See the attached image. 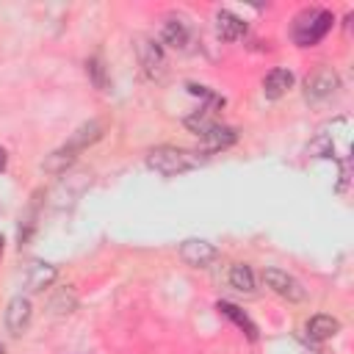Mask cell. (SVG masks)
<instances>
[{
  "mask_svg": "<svg viewBox=\"0 0 354 354\" xmlns=\"http://www.w3.org/2000/svg\"><path fill=\"white\" fill-rule=\"evenodd\" d=\"M0 354H3V348H0Z\"/></svg>",
  "mask_w": 354,
  "mask_h": 354,
  "instance_id": "16",
  "label": "cell"
},
{
  "mask_svg": "<svg viewBox=\"0 0 354 354\" xmlns=\"http://www.w3.org/2000/svg\"><path fill=\"white\" fill-rule=\"evenodd\" d=\"M28 321H30V301L28 299H14L11 304H8V310H6V326L14 332V335H19L25 326H28Z\"/></svg>",
  "mask_w": 354,
  "mask_h": 354,
  "instance_id": "6",
  "label": "cell"
},
{
  "mask_svg": "<svg viewBox=\"0 0 354 354\" xmlns=\"http://www.w3.org/2000/svg\"><path fill=\"white\" fill-rule=\"evenodd\" d=\"M266 282H268V288L274 290V293H279L282 299H290V301H301L304 299V288L290 277V274H285V271H279V268H266Z\"/></svg>",
  "mask_w": 354,
  "mask_h": 354,
  "instance_id": "4",
  "label": "cell"
},
{
  "mask_svg": "<svg viewBox=\"0 0 354 354\" xmlns=\"http://www.w3.org/2000/svg\"><path fill=\"white\" fill-rule=\"evenodd\" d=\"M290 86H293V75H290L288 69H271V72L266 75V80H263V94H266L268 100H277V97H282Z\"/></svg>",
  "mask_w": 354,
  "mask_h": 354,
  "instance_id": "7",
  "label": "cell"
},
{
  "mask_svg": "<svg viewBox=\"0 0 354 354\" xmlns=\"http://www.w3.org/2000/svg\"><path fill=\"white\" fill-rule=\"evenodd\" d=\"M6 169V149H0V171Z\"/></svg>",
  "mask_w": 354,
  "mask_h": 354,
  "instance_id": "15",
  "label": "cell"
},
{
  "mask_svg": "<svg viewBox=\"0 0 354 354\" xmlns=\"http://www.w3.org/2000/svg\"><path fill=\"white\" fill-rule=\"evenodd\" d=\"M230 282H232V288H235V290L249 293V290L254 288L252 268H249V266H243V263H235V266H232V271H230Z\"/></svg>",
  "mask_w": 354,
  "mask_h": 354,
  "instance_id": "13",
  "label": "cell"
},
{
  "mask_svg": "<svg viewBox=\"0 0 354 354\" xmlns=\"http://www.w3.org/2000/svg\"><path fill=\"white\" fill-rule=\"evenodd\" d=\"M329 28H332V14H329V11H318V8H313V11H304V14L296 19L293 39H296V44L310 47V44H315L318 39H324Z\"/></svg>",
  "mask_w": 354,
  "mask_h": 354,
  "instance_id": "3",
  "label": "cell"
},
{
  "mask_svg": "<svg viewBox=\"0 0 354 354\" xmlns=\"http://www.w3.org/2000/svg\"><path fill=\"white\" fill-rule=\"evenodd\" d=\"M180 254L191 266H207L216 257V249L210 243H205V241H185L183 249H180Z\"/></svg>",
  "mask_w": 354,
  "mask_h": 354,
  "instance_id": "8",
  "label": "cell"
},
{
  "mask_svg": "<svg viewBox=\"0 0 354 354\" xmlns=\"http://www.w3.org/2000/svg\"><path fill=\"white\" fill-rule=\"evenodd\" d=\"M199 136H202V141L207 144V149H221V147H227V144L235 141V133H232L230 127H218V124L205 127Z\"/></svg>",
  "mask_w": 354,
  "mask_h": 354,
  "instance_id": "11",
  "label": "cell"
},
{
  "mask_svg": "<svg viewBox=\"0 0 354 354\" xmlns=\"http://www.w3.org/2000/svg\"><path fill=\"white\" fill-rule=\"evenodd\" d=\"M218 310H221L227 318H232V321H235V324L249 335V340H257V326L249 321V315H246V313H241V310H238L235 304H230V301H218Z\"/></svg>",
  "mask_w": 354,
  "mask_h": 354,
  "instance_id": "12",
  "label": "cell"
},
{
  "mask_svg": "<svg viewBox=\"0 0 354 354\" xmlns=\"http://www.w3.org/2000/svg\"><path fill=\"white\" fill-rule=\"evenodd\" d=\"M100 136H102V122L83 124V127L72 136V141H69L64 149H58V152H53V155L47 158L44 169H47V171H61L64 166H69V163L75 160V152H80L83 147H88V144H91V141H97Z\"/></svg>",
  "mask_w": 354,
  "mask_h": 354,
  "instance_id": "2",
  "label": "cell"
},
{
  "mask_svg": "<svg viewBox=\"0 0 354 354\" xmlns=\"http://www.w3.org/2000/svg\"><path fill=\"white\" fill-rule=\"evenodd\" d=\"M216 28H218V36L224 39V41H235V39H241L243 33H246V22L243 19H238L235 14H230V11H218V17H216Z\"/></svg>",
  "mask_w": 354,
  "mask_h": 354,
  "instance_id": "9",
  "label": "cell"
},
{
  "mask_svg": "<svg viewBox=\"0 0 354 354\" xmlns=\"http://www.w3.org/2000/svg\"><path fill=\"white\" fill-rule=\"evenodd\" d=\"M166 41H169L171 47H183V41H185V30H183L180 25L174 28V22H171V25L166 28Z\"/></svg>",
  "mask_w": 354,
  "mask_h": 354,
  "instance_id": "14",
  "label": "cell"
},
{
  "mask_svg": "<svg viewBox=\"0 0 354 354\" xmlns=\"http://www.w3.org/2000/svg\"><path fill=\"white\" fill-rule=\"evenodd\" d=\"M335 88H337V75H335L332 69H326V66L315 69V72L304 80V94H307V100H324V97H329Z\"/></svg>",
  "mask_w": 354,
  "mask_h": 354,
  "instance_id": "5",
  "label": "cell"
},
{
  "mask_svg": "<svg viewBox=\"0 0 354 354\" xmlns=\"http://www.w3.org/2000/svg\"><path fill=\"white\" fill-rule=\"evenodd\" d=\"M147 163H149L155 171H160V174L171 177V174H180V171L196 169V166L202 163V158H199L196 152L177 149V147H158V149H152V152L147 155Z\"/></svg>",
  "mask_w": 354,
  "mask_h": 354,
  "instance_id": "1",
  "label": "cell"
},
{
  "mask_svg": "<svg viewBox=\"0 0 354 354\" xmlns=\"http://www.w3.org/2000/svg\"><path fill=\"white\" fill-rule=\"evenodd\" d=\"M337 329H340V324H337L332 315H315V318L307 321V335H310L313 340H326V337H332Z\"/></svg>",
  "mask_w": 354,
  "mask_h": 354,
  "instance_id": "10",
  "label": "cell"
}]
</instances>
